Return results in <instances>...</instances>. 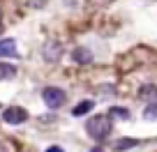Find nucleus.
I'll list each match as a JSON object with an SVG mask.
<instances>
[{
	"instance_id": "10",
	"label": "nucleus",
	"mask_w": 157,
	"mask_h": 152,
	"mask_svg": "<svg viewBox=\"0 0 157 152\" xmlns=\"http://www.w3.org/2000/svg\"><path fill=\"white\" fill-rule=\"evenodd\" d=\"M109 118H118V120H129V111L123 106H111L109 108Z\"/></svg>"
},
{
	"instance_id": "6",
	"label": "nucleus",
	"mask_w": 157,
	"mask_h": 152,
	"mask_svg": "<svg viewBox=\"0 0 157 152\" xmlns=\"http://www.w3.org/2000/svg\"><path fill=\"white\" fill-rule=\"evenodd\" d=\"M139 97H141L146 104H155V102H157V85H155V83L141 85V90H139Z\"/></svg>"
},
{
	"instance_id": "9",
	"label": "nucleus",
	"mask_w": 157,
	"mask_h": 152,
	"mask_svg": "<svg viewBox=\"0 0 157 152\" xmlns=\"http://www.w3.org/2000/svg\"><path fill=\"white\" fill-rule=\"evenodd\" d=\"M139 141L136 138H120V141L113 143V150L116 152H125V150H132V147H136Z\"/></svg>"
},
{
	"instance_id": "14",
	"label": "nucleus",
	"mask_w": 157,
	"mask_h": 152,
	"mask_svg": "<svg viewBox=\"0 0 157 152\" xmlns=\"http://www.w3.org/2000/svg\"><path fill=\"white\" fill-rule=\"evenodd\" d=\"M46 152H63V147H51V150H46Z\"/></svg>"
},
{
	"instance_id": "1",
	"label": "nucleus",
	"mask_w": 157,
	"mask_h": 152,
	"mask_svg": "<svg viewBox=\"0 0 157 152\" xmlns=\"http://www.w3.org/2000/svg\"><path fill=\"white\" fill-rule=\"evenodd\" d=\"M86 132H88V136L93 138V141L102 143V141H106V138L111 136L113 122H111L109 115H93V118L86 122Z\"/></svg>"
},
{
	"instance_id": "2",
	"label": "nucleus",
	"mask_w": 157,
	"mask_h": 152,
	"mask_svg": "<svg viewBox=\"0 0 157 152\" xmlns=\"http://www.w3.org/2000/svg\"><path fill=\"white\" fill-rule=\"evenodd\" d=\"M42 99H44V104L51 108V111H56V108H60L65 102H67V95H65V90L49 85V88L42 90Z\"/></svg>"
},
{
	"instance_id": "12",
	"label": "nucleus",
	"mask_w": 157,
	"mask_h": 152,
	"mask_svg": "<svg viewBox=\"0 0 157 152\" xmlns=\"http://www.w3.org/2000/svg\"><path fill=\"white\" fill-rule=\"evenodd\" d=\"M143 120H148V122L157 120V102L155 104H146V108H143Z\"/></svg>"
},
{
	"instance_id": "8",
	"label": "nucleus",
	"mask_w": 157,
	"mask_h": 152,
	"mask_svg": "<svg viewBox=\"0 0 157 152\" xmlns=\"http://www.w3.org/2000/svg\"><path fill=\"white\" fill-rule=\"evenodd\" d=\"M93 106H95V102H93V99H83V102H78L76 106L72 108V115L81 118V115H86L88 111H93Z\"/></svg>"
},
{
	"instance_id": "13",
	"label": "nucleus",
	"mask_w": 157,
	"mask_h": 152,
	"mask_svg": "<svg viewBox=\"0 0 157 152\" xmlns=\"http://www.w3.org/2000/svg\"><path fill=\"white\" fill-rule=\"evenodd\" d=\"M28 5H30V7H44V5H46V0H30Z\"/></svg>"
},
{
	"instance_id": "11",
	"label": "nucleus",
	"mask_w": 157,
	"mask_h": 152,
	"mask_svg": "<svg viewBox=\"0 0 157 152\" xmlns=\"http://www.w3.org/2000/svg\"><path fill=\"white\" fill-rule=\"evenodd\" d=\"M16 76V67L7 62H0V79H14Z\"/></svg>"
},
{
	"instance_id": "7",
	"label": "nucleus",
	"mask_w": 157,
	"mask_h": 152,
	"mask_svg": "<svg viewBox=\"0 0 157 152\" xmlns=\"http://www.w3.org/2000/svg\"><path fill=\"white\" fill-rule=\"evenodd\" d=\"M12 55H16V42L12 37L0 39V58H12Z\"/></svg>"
},
{
	"instance_id": "5",
	"label": "nucleus",
	"mask_w": 157,
	"mask_h": 152,
	"mask_svg": "<svg viewBox=\"0 0 157 152\" xmlns=\"http://www.w3.org/2000/svg\"><path fill=\"white\" fill-rule=\"evenodd\" d=\"M72 60L76 65H90L93 62V51L86 49V46H76V49L72 51Z\"/></svg>"
},
{
	"instance_id": "3",
	"label": "nucleus",
	"mask_w": 157,
	"mask_h": 152,
	"mask_svg": "<svg viewBox=\"0 0 157 152\" xmlns=\"http://www.w3.org/2000/svg\"><path fill=\"white\" fill-rule=\"evenodd\" d=\"M60 55H63V44H60L58 39L44 42V46H42V58H44L46 62H58Z\"/></svg>"
},
{
	"instance_id": "4",
	"label": "nucleus",
	"mask_w": 157,
	"mask_h": 152,
	"mask_svg": "<svg viewBox=\"0 0 157 152\" xmlns=\"http://www.w3.org/2000/svg\"><path fill=\"white\" fill-rule=\"evenodd\" d=\"M2 120H5L7 124H23L25 120H28V111L21 106H10L2 111Z\"/></svg>"
},
{
	"instance_id": "15",
	"label": "nucleus",
	"mask_w": 157,
	"mask_h": 152,
	"mask_svg": "<svg viewBox=\"0 0 157 152\" xmlns=\"http://www.w3.org/2000/svg\"><path fill=\"white\" fill-rule=\"evenodd\" d=\"M0 28H2V9H0Z\"/></svg>"
},
{
	"instance_id": "16",
	"label": "nucleus",
	"mask_w": 157,
	"mask_h": 152,
	"mask_svg": "<svg viewBox=\"0 0 157 152\" xmlns=\"http://www.w3.org/2000/svg\"><path fill=\"white\" fill-rule=\"evenodd\" d=\"M90 152H102V150H99V147H95V150H90Z\"/></svg>"
}]
</instances>
